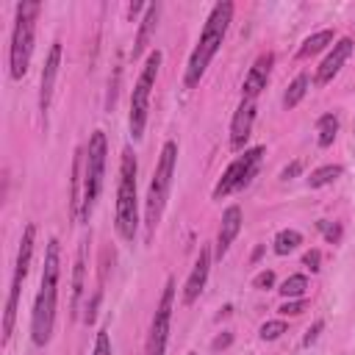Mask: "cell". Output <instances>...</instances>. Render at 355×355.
Masks as SVG:
<instances>
[{
  "instance_id": "6da1fadb",
  "label": "cell",
  "mask_w": 355,
  "mask_h": 355,
  "mask_svg": "<svg viewBox=\"0 0 355 355\" xmlns=\"http://www.w3.org/2000/svg\"><path fill=\"white\" fill-rule=\"evenodd\" d=\"M58 283H61V244L50 239L44 247V266L39 277V291L31 311V341L33 347H47L55 327V305H58Z\"/></svg>"
},
{
  "instance_id": "7a4b0ae2",
  "label": "cell",
  "mask_w": 355,
  "mask_h": 355,
  "mask_svg": "<svg viewBox=\"0 0 355 355\" xmlns=\"http://www.w3.org/2000/svg\"><path fill=\"white\" fill-rule=\"evenodd\" d=\"M230 22H233V3H227V0L216 3L211 8V14H208L202 31H200V39H197L191 55H189V64H186V72H183V86L186 89H197L200 86L208 64L214 61L216 50L222 47V42L227 36Z\"/></svg>"
},
{
  "instance_id": "3957f363",
  "label": "cell",
  "mask_w": 355,
  "mask_h": 355,
  "mask_svg": "<svg viewBox=\"0 0 355 355\" xmlns=\"http://www.w3.org/2000/svg\"><path fill=\"white\" fill-rule=\"evenodd\" d=\"M175 166H178V141H164L155 169H153V180L147 186V197H144V241H153V233L161 225L169 191H172V180H175Z\"/></svg>"
},
{
  "instance_id": "277c9868",
  "label": "cell",
  "mask_w": 355,
  "mask_h": 355,
  "mask_svg": "<svg viewBox=\"0 0 355 355\" xmlns=\"http://www.w3.org/2000/svg\"><path fill=\"white\" fill-rule=\"evenodd\" d=\"M139 164L130 147L119 155V180H116V205H114V227L122 241H133L139 230V194H136Z\"/></svg>"
},
{
  "instance_id": "5b68a950",
  "label": "cell",
  "mask_w": 355,
  "mask_h": 355,
  "mask_svg": "<svg viewBox=\"0 0 355 355\" xmlns=\"http://www.w3.org/2000/svg\"><path fill=\"white\" fill-rule=\"evenodd\" d=\"M39 11H42V6L33 0H22L14 8V28H11V44H8V75L14 80L25 78V72L31 67Z\"/></svg>"
},
{
  "instance_id": "8992f818",
  "label": "cell",
  "mask_w": 355,
  "mask_h": 355,
  "mask_svg": "<svg viewBox=\"0 0 355 355\" xmlns=\"http://www.w3.org/2000/svg\"><path fill=\"white\" fill-rule=\"evenodd\" d=\"M105 155H108V139L103 130H94L89 136V144L83 147V191H80V214H78V222L83 225L92 219V211L105 186Z\"/></svg>"
},
{
  "instance_id": "52a82bcc",
  "label": "cell",
  "mask_w": 355,
  "mask_h": 355,
  "mask_svg": "<svg viewBox=\"0 0 355 355\" xmlns=\"http://www.w3.org/2000/svg\"><path fill=\"white\" fill-rule=\"evenodd\" d=\"M33 250H36V225L28 222L17 247V261H14V275H11V286H8V297H6V311H3V344L11 341L14 336V324H17V305H19V294H22V283L31 272V261H33Z\"/></svg>"
},
{
  "instance_id": "ba28073f",
  "label": "cell",
  "mask_w": 355,
  "mask_h": 355,
  "mask_svg": "<svg viewBox=\"0 0 355 355\" xmlns=\"http://www.w3.org/2000/svg\"><path fill=\"white\" fill-rule=\"evenodd\" d=\"M161 50H153L144 64H141V72L133 83V92H130V111H128V130H130V139L139 141L144 136V128H147V116H150V97H153V89H155V78H158V67H161Z\"/></svg>"
},
{
  "instance_id": "9c48e42d",
  "label": "cell",
  "mask_w": 355,
  "mask_h": 355,
  "mask_svg": "<svg viewBox=\"0 0 355 355\" xmlns=\"http://www.w3.org/2000/svg\"><path fill=\"white\" fill-rule=\"evenodd\" d=\"M263 155H266V147H261V144L247 147L241 155H236V158L227 164V169L222 172V178L216 180L211 197H214V200H225V197H230V194L247 189V186L252 183V178L258 175V169H261V164H263Z\"/></svg>"
},
{
  "instance_id": "30bf717a",
  "label": "cell",
  "mask_w": 355,
  "mask_h": 355,
  "mask_svg": "<svg viewBox=\"0 0 355 355\" xmlns=\"http://www.w3.org/2000/svg\"><path fill=\"white\" fill-rule=\"evenodd\" d=\"M172 311H175V280L166 277L161 297L155 302L147 341H144V355H166V341H169V327H172Z\"/></svg>"
},
{
  "instance_id": "8fae6325",
  "label": "cell",
  "mask_w": 355,
  "mask_h": 355,
  "mask_svg": "<svg viewBox=\"0 0 355 355\" xmlns=\"http://www.w3.org/2000/svg\"><path fill=\"white\" fill-rule=\"evenodd\" d=\"M61 42L55 39L44 55V67H42V80H39V111L47 119V111L53 105V94H55V80L61 72Z\"/></svg>"
},
{
  "instance_id": "7c38bea8",
  "label": "cell",
  "mask_w": 355,
  "mask_h": 355,
  "mask_svg": "<svg viewBox=\"0 0 355 355\" xmlns=\"http://www.w3.org/2000/svg\"><path fill=\"white\" fill-rule=\"evenodd\" d=\"M211 263H214V252L205 244V247H200L197 261H194V266H191V272H189V277L183 283V305H194L200 300V294L205 291L208 275H211Z\"/></svg>"
},
{
  "instance_id": "4fadbf2b",
  "label": "cell",
  "mask_w": 355,
  "mask_h": 355,
  "mask_svg": "<svg viewBox=\"0 0 355 355\" xmlns=\"http://www.w3.org/2000/svg\"><path fill=\"white\" fill-rule=\"evenodd\" d=\"M255 125V100H241L230 119V150L244 153Z\"/></svg>"
},
{
  "instance_id": "5bb4252c",
  "label": "cell",
  "mask_w": 355,
  "mask_h": 355,
  "mask_svg": "<svg viewBox=\"0 0 355 355\" xmlns=\"http://www.w3.org/2000/svg\"><path fill=\"white\" fill-rule=\"evenodd\" d=\"M352 50H355V42H352L349 36H341L338 42H333L330 53L324 55V61H322L319 69H316V86H327V83L341 72V67L347 64V58L352 55Z\"/></svg>"
},
{
  "instance_id": "9a60e30c",
  "label": "cell",
  "mask_w": 355,
  "mask_h": 355,
  "mask_svg": "<svg viewBox=\"0 0 355 355\" xmlns=\"http://www.w3.org/2000/svg\"><path fill=\"white\" fill-rule=\"evenodd\" d=\"M272 67H275V53H269V50L252 61V67L241 83V100H255L266 89V83L272 78Z\"/></svg>"
},
{
  "instance_id": "2e32d148",
  "label": "cell",
  "mask_w": 355,
  "mask_h": 355,
  "mask_svg": "<svg viewBox=\"0 0 355 355\" xmlns=\"http://www.w3.org/2000/svg\"><path fill=\"white\" fill-rule=\"evenodd\" d=\"M241 222H244V214H241V208L239 205H227L225 211H222V222H219V230H216V258H225L227 255V250H230V244L236 241V236H239V230H241Z\"/></svg>"
},
{
  "instance_id": "e0dca14e",
  "label": "cell",
  "mask_w": 355,
  "mask_h": 355,
  "mask_svg": "<svg viewBox=\"0 0 355 355\" xmlns=\"http://www.w3.org/2000/svg\"><path fill=\"white\" fill-rule=\"evenodd\" d=\"M86 269H89V236H83V241L78 244L75 263H72V300H69L72 316H78V311H80V300L86 291Z\"/></svg>"
},
{
  "instance_id": "ac0fdd59",
  "label": "cell",
  "mask_w": 355,
  "mask_h": 355,
  "mask_svg": "<svg viewBox=\"0 0 355 355\" xmlns=\"http://www.w3.org/2000/svg\"><path fill=\"white\" fill-rule=\"evenodd\" d=\"M158 17H161V3H150L144 17H141V22H139V33L133 39V53H130L133 61H139L144 55V50L150 47V42L155 36V28H158Z\"/></svg>"
},
{
  "instance_id": "d6986e66",
  "label": "cell",
  "mask_w": 355,
  "mask_h": 355,
  "mask_svg": "<svg viewBox=\"0 0 355 355\" xmlns=\"http://www.w3.org/2000/svg\"><path fill=\"white\" fill-rule=\"evenodd\" d=\"M333 39H336V33H333L330 28L311 33L308 39H302V44H300V50H297V58H311V55L322 53L327 44H333Z\"/></svg>"
},
{
  "instance_id": "ffe728a7",
  "label": "cell",
  "mask_w": 355,
  "mask_h": 355,
  "mask_svg": "<svg viewBox=\"0 0 355 355\" xmlns=\"http://www.w3.org/2000/svg\"><path fill=\"white\" fill-rule=\"evenodd\" d=\"M336 136H338V116L336 114H322L316 119V144L324 150L336 141Z\"/></svg>"
},
{
  "instance_id": "44dd1931",
  "label": "cell",
  "mask_w": 355,
  "mask_h": 355,
  "mask_svg": "<svg viewBox=\"0 0 355 355\" xmlns=\"http://www.w3.org/2000/svg\"><path fill=\"white\" fill-rule=\"evenodd\" d=\"M341 175H344V166H341V164H324V166H316V169L308 175V186H311V189H324V186L336 183Z\"/></svg>"
},
{
  "instance_id": "7402d4cb",
  "label": "cell",
  "mask_w": 355,
  "mask_h": 355,
  "mask_svg": "<svg viewBox=\"0 0 355 355\" xmlns=\"http://www.w3.org/2000/svg\"><path fill=\"white\" fill-rule=\"evenodd\" d=\"M300 244H302V233L294 230V227H283V230H277L275 239H272L275 255H288V252H294Z\"/></svg>"
},
{
  "instance_id": "603a6c76",
  "label": "cell",
  "mask_w": 355,
  "mask_h": 355,
  "mask_svg": "<svg viewBox=\"0 0 355 355\" xmlns=\"http://www.w3.org/2000/svg\"><path fill=\"white\" fill-rule=\"evenodd\" d=\"M308 86H311V80H308V75L305 72H300L291 83H288V89H286V94H283V108L288 111V108H294V105H300V100L308 94Z\"/></svg>"
},
{
  "instance_id": "cb8c5ba5",
  "label": "cell",
  "mask_w": 355,
  "mask_h": 355,
  "mask_svg": "<svg viewBox=\"0 0 355 355\" xmlns=\"http://www.w3.org/2000/svg\"><path fill=\"white\" fill-rule=\"evenodd\" d=\"M305 288H308V277L305 275H291L280 283V297L283 300H302L305 297Z\"/></svg>"
},
{
  "instance_id": "d4e9b609",
  "label": "cell",
  "mask_w": 355,
  "mask_h": 355,
  "mask_svg": "<svg viewBox=\"0 0 355 355\" xmlns=\"http://www.w3.org/2000/svg\"><path fill=\"white\" fill-rule=\"evenodd\" d=\"M286 330H288L286 319H272V322H263V324H261L258 336H261V341H275V338H280Z\"/></svg>"
},
{
  "instance_id": "484cf974",
  "label": "cell",
  "mask_w": 355,
  "mask_h": 355,
  "mask_svg": "<svg viewBox=\"0 0 355 355\" xmlns=\"http://www.w3.org/2000/svg\"><path fill=\"white\" fill-rule=\"evenodd\" d=\"M316 227H319V233L324 236V241H330V244H338L341 241V222H330V219H319L316 222Z\"/></svg>"
},
{
  "instance_id": "4316f807",
  "label": "cell",
  "mask_w": 355,
  "mask_h": 355,
  "mask_svg": "<svg viewBox=\"0 0 355 355\" xmlns=\"http://www.w3.org/2000/svg\"><path fill=\"white\" fill-rule=\"evenodd\" d=\"M92 355H114V347H111V336L105 327L97 330L94 336V347H92Z\"/></svg>"
},
{
  "instance_id": "83f0119b",
  "label": "cell",
  "mask_w": 355,
  "mask_h": 355,
  "mask_svg": "<svg viewBox=\"0 0 355 355\" xmlns=\"http://www.w3.org/2000/svg\"><path fill=\"white\" fill-rule=\"evenodd\" d=\"M277 311H280V316H297V313L305 311V297H302V300H286Z\"/></svg>"
},
{
  "instance_id": "f1b7e54d",
  "label": "cell",
  "mask_w": 355,
  "mask_h": 355,
  "mask_svg": "<svg viewBox=\"0 0 355 355\" xmlns=\"http://www.w3.org/2000/svg\"><path fill=\"white\" fill-rule=\"evenodd\" d=\"M252 286H255V288H272V286H275V272H272V269H261V272L252 277Z\"/></svg>"
},
{
  "instance_id": "f546056e",
  "label": "cell",
  "mask_w": 355,
  "mask_h": 355,
  "mask_svg": "<svg viewBox=\"0 0 355 355\" xmlns=\"http://www.w3.org/2000/svg\"><path fill=\"white\" fill-rule=\"evenodd\" d=\"M100 297H103V291L97 288V291H94V297L86 302V313H83V322H86V324H92V322H94V316H97V305H100Z\"/></svg>"
},
{
  "instance_id": "4dcf8cb0",
  "label": "cell",
  "mask_w": 355,
  "mask_h": 355,
  "mask_svg": "<svg viewBox=\"0 0 355 355\" xmlns=\"http://www.w3.org/2000/svg\"><path fill=\"white\" fill-rule=\"evenodd\" d=\"M319 263H322V252H319V250H308V252L302 255V266H308L311 272H319V269H322Z\"/></svg>"
},
{
  "instance_id": "1f68e13d",
  "label": "cell",
  "mask_w": 355,
  "mask_h": 355,
  "mask_svg": "<svg viewBox=\"0 0 355 355\" xmlns=\"http://www.w3.org/2000/svg\"><path fill=\"white\" fill-rule=\"evenodd\" d=\"M302 172V161L297 158V161H291V164H286L283 169H280V180H291V178H297Z\"/></svg>"
},
{
  "instance_id": "d6a6232c",
  "label": "cell",
  "mask_w": 355,
  "mask_h": 355,
  "mask_svg": "<svg viewBox=\"0 0 355 355\" xmlns=\"http://www.w3.org/2000/svg\"><path fill=\"white\" fill-rule=\"evenodd\" d=\"M322 330H324V322H322V319H316V322H313V327L305 333V338H302V347H311V344L319 338V333H322Z\"/></svg>"
},
{
  "instance_id": "836d02e7",
  "label": "cell",
  "mask_w": 355,
  "mask_h": 355,
  "mask_svg": "<svg viewBox=\"0 0 355 355\" xmlns=\"http://www.w3.org/2000/svg\"><path fill=\"white\" fill-rule=\"evenodd\" d=\"M230 341H233V333H225V336H216L214 338V349H225V347H230Z\"/></svg>"
},
{
  "instance_id": "e575fe53",
  "label": "cell",
  "mask_w": 355,
  "mask_h": 355,
  "mask_svg": "<svg viewBox=\"0 0 355 355\" xmlns=\"http://www.w3.org/2000/svg\"><path fill=\"white\" fill-rule=\"evenodd\" d=\"M186 355H197V352H186Z\"/></svg>"
}]
</instances>
